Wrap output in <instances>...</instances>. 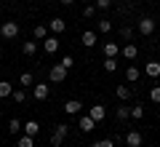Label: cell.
Masks as SVG:
<instances>
[{
	"label": "cell",
	"instance_id": "6da1fadb",
	"mask_svg": "<svg viewBox=\"0 0 160 147\" xmlns=\"http://www.w3.org/2000/svg\"><path fill=\"white\" fill-rule=\"evenodd\" d=\"M155 24H158V22H155L152 16H142V19L136 22V32L144 35V38H149V35L155 32Z\"/></svg>",
	"mask_w": 160,
	"mask_h": 147
},
{
	"label": "cell",
	"instance_id": "7a4b0ae2",
	"mask_svg": "<svg viewBox=\"0 0 160 147\" xmlns=\"http://www.w3.org/2000/svg\"><path fill=\"white\" fill-rule=\"evenodd\" d=\"M67 134H69V126L67 123H59L56 129H53V134H51V147H62L64 139H67Z\"/></svg>",
	"mask_w": 160,
	"mask_h": 147
},
{
	"label": "cell",
	"instance_id": "3957f363",
	"mask_svg": "<svg viewBox=\"0 0 160 147\" xmlns=\"http://www.w3.org/2000/svg\"><path fill=\"white\" fill-rule=\"evenodd\" d=\"M19 29H22V27H19L16 22H11V19L0 24V35H3L6 40H16V38H19Z\"/></svg>",
	"mask_w": 160,
	"mask_h": 147
},
{
	"label": "cell",
	"instance_id": "277c9868",
	"mask_svg": "<svg viewBox=\"0 0 160 147\" xmlns=\"http://www.w3.org/2000/svg\"><path fill=\"white\" fill-rule=\"evenodd\" d=\"M51 96V83H35L32 86V99L35 102H46Z\"/></svg>",
	"mask_w": 160,
	"mask_h": 147
},
{
	"label": "cell",
	"instance_id": "5b68a950",
	"mask_svg": "<svg viewBox=\"0 0 160 147\" xmlns=\"http://www.w3.org/2000/svg\"><path fill=\"white\" fill-rule=\"evenodd\" d=\"M69 75V70H64L62 64H53L51 70H48V83H64Z\"/></svg>",
	"mask_w": 160,
	"mask_h": 147
},
{
	"label": "cell",
	"instance_id": "8992f818",
	"mask_svg": "<svg viewBox=\"0 0 160 147\" xmlns=\"http://www.w3.org/2000/svg\"><path fill=\"white\" fill-rule=\"evenodd\" d=\"M80 43L86 45V48H93V45L99 43V32L96 29H86V32L80 35Z\"/></svg>",
	"mask_w": 160,
	"mask_h": 147
},
{
	"label": "cell",
	"instance_id": "52a82bcc",
	"mask_svg": "<svg viewBox=\"0 0 160 147\" xmlns=\"http://www.w3.org/2000/svg\"><path fill=\"white\" fill-rule=\"evenodd\" d=\"M64 29H67V22H64L62 16H53L51 22H48V32L51 35H62Z\"/></svg>",
	"mask_w": 160,
	"mask_h": 147
},
{
	"label": "cell",
	"instance_id": "ba28073f",
	"mask_svg": "<svg viewBox=\"0 0 160 147\" xmlns=\"http://www.w3.org/2000/svg\"><path fill=\"white\" fill-rule=\"evenodd\" d=\"M120 56L128 59V62H133V59L139 56V48H136L133 43H123V45H120Z\"/></svg>",
	"mask_w": 160,
	"mask_h": 147
},
{
	"label": "cell",
	"instance_id": "9c48e42d",
	"mask_svg": "<svg viewBox=\"0 0 160 147\" xmlns=\"http://www.w3.org/2000/svg\"><path fill=\"white\" fill-rule=\"evenodd\" d=\"M126 144H128V147H142V144H144L142 131H136V129H133V131H128V134H126Z\"/></svg>",
	"mask_w": 160,
	"mask_h": 147
},
{
	"label": "cell",
	"instance_id": "30bf717a",
	"mask_svg": "<svg viewBox=\"0 0 160 147\" xmlns=\"http://www.w3.org/2000/svg\"><path fill=\"white\" fill-rule=\"evenodd\" d=\"M62 110H64L67 115H80V110H83V102H80V99H67Z\"/></svg>",
	"mask_w": 160,
	"mask_h": 147
},
{
	"label": "cell",
	"instance_id": "8fae6325",
	"mask_svg": "<svg viewBox=\"0 0 160 147\" xmlns=\"http://www.w3.org/2000/svg\"><path fill=\"white\" fill-rule=\"evenodd\" d=\"M88 115H91L96 123H102V120L107 118V107H104V104H93V107H88Z\"/></svg>",
	"mask_w": 160,
	"mask_h": 147
},
{
	"label": "cell",
	"instance_id": "7c38bea8",
	"mask_svg": "<svg viewBox=\"0 0 160 147\" xmlns=\"http://www.w3.org/2000/svg\"><path fill=\"white\" fill-rule=\"evenodd\" d=\"M93 129H96V120H93L88 113H86V115H80V131H83V134H91Z\"/></svg>",
	"mask_w": 160,
	"mask_h": 147
},
{
	"label": "cell",
	"instance_id": "4fadbf2b",
	"mask_svg": "<svg viewBox=\"0 0 160 147\" xmlns=\"http://www.w3.org/2000/svg\"><path fill=\"white\" fill-rule=\"evenodd\" d=\"M43 48H46V54H56L59 51V35H48L43 40Z\"/></svg>",
	"mask_w": 160,
	"mask_h": 147
},
{
	"label": "cell",
	"instance_id": "5bb4252c",
	"mask_svg": "<svg viewBox=\"0 0 160 147\" xmlns=\"http://www.w3.org/2000/svg\"><path fill=\"white\" fill-rule=\"evenodd\" d=\"M48 35H51V32H48V24H35V29H32V38L38 40V43H43V40H46Z\"/></svg>",
	"mask_w": 160,
	"mask_h": 147
},
{
	"label": "cell",
	"instance_id": "9a60e30c",
	"mask_svg": "<svg viewBox=\"0 0 160 147\" xmlns=\"http://www.w3.org/2000/svg\"><path fill=\"white\" fill-rule=\"evenodd\" d=\"M144 75H147V78H160V62H147L144 64Z\"/></svg>",
	"mask_w": 160,
	"mask_h": 147
},
{
	"label": "cell",
	"instance_id": "2e32d148",
	"mask_svg": "<svg viewBox=\"0 0 160 147\" xmlns=\"http://www.w3.org/2000/svg\"><path fill=\"white\" fill-rule=\"evenodd\" d=\"M102 67H104V72H118V67H120V62H118V56H104V62H102Z\"/></svg>",
	"mask_w": 160,
	"mask_h": 147
},
{
	"label": "cell",
	"instance_id": "e0dca14e",
	"mask_svg": "<svg viewBox=\"0 0 160 147\" xmlns=\"http://www.w3.org/2000/svg\"><path fill=\"white\" fill-rule=\"evenodd\" d=\"M22 134L38 136V134H40V123H38V120H27V123H24V129H22Z\"/></svg>",
	"mask_w": 160,
	"mask_h": 147
},
{
	"label": "cell",
	"instance_id": "ac0fdd59",
	"mask_svg": "<svg viewBox=\"0 0 160 147\" xmlns=\"http://www.w3.org/2000/svg\"><path fill=\"white\" fill-rule=\"evenodd\" d=\"M22 54L24 56H35V54H38V40H27V43H22Z\"/></svg>",
	"mask_w": 160,
	"mask_h": 147
},
{
	"label": "cell",
	"instance_id": "d6986e66",
	"mask_svg": "<svg viewBox=\"0 0 160 147\" xmlns=\"http://www.w3.org/2000/svg\"><path fill=\"white\" fill-rule=\"evenodd\" d=\"M102 54H104V56H120V45L118 43H104L102 45Z\"/></svg>",
	"mask_w": 160,
	"mask_h": 147
},
{
	"label": "cell",
	"instance_id": "ffe728a7",
	"mask_svg": "<svg viewBox=\"0 0 160 147\" xmlns=\"http://www.w3.org/2000/svg\"><path fill=\"white\" fill-rule=\"evenodd\" d=\"M13 94V83L11 80H0V99H8Z\"/></svg>",
	"mask_w": 160,
	"mask_h": 147
},
{
	"label": "cell",
	"instance_id": "44dd1931",
	"mask_svg": "<svg viewBox=\"0 0 160 147\" xmlns=\"http://www.w3.org/2000/svg\"><path fill=\"white\" fill-rule=\"evenodd\" d=\"M22 129H24V123H22L19 118H11V120H8V134L16 136V134H22Z\"/></svg>",
	"mask_w": 160,
	"mask_h": 147
},
{
	"label": "cell",
	"instance_id": "7402d4cb",
	"mask_svg": "<svg viewBox=\"0 0 160 147\" xmlns=\"http://www.w3.org/2000/svg\"><path fill=\"white\" fill-rule=\"evenodd\" d=\"M139 78H142V70H139V67H133V64H131V67L126 70V80H128V83H136Z\"/></svg>",
	"mask_w": 160,
	"mask_h": 147
},
{
	"label": "cell",
	"instance_id": "603a6c76",
	"mask_svg": "<svg viewBox=\"0 0 160 147\" xmlns=\"http://www.w3.org/2000/svg\"><path fill=\"white\" fill-rule=\"evenodd\" d=\"M96 32H99V35H109V32H112V22H109V19L96 22Z\"/></svg>",
	"mask_w": 160,
	"mask_h": 147
},
{
	"label": "cell",
	"instance_id": "cb8c5ba5",
	"mask_svg": "<svg viewBox=\"0 0 160 147\" xmlns=\"http://www.w3.org/2000/svg\"><path fill=\"white\" fill-rule=\"evenodd\" d=\"M19 86H22V88L35 86V75H32V72H22V75H19Z\"/></svg>",
	"mask_w": 160,
	"mask_h": 147
},
{
	"label": "cell",
	"instance_id": "d4e9b609",
	"mask_svg": "<svg viewBox=\"0 0 160 147\" xmlns=\"http://www.w3.org/2000/svg\"><path fill=\"white\" fill-rule=\"evenodd\" d=\"M115 96H118L120 102H128V99H131V88H128V86H118V88H115Z\"/></svg>",
	"mask_w": 160,
	"mask_h": 147
},
{
	"label": "cell",
	"instance_id": "484cf974",
	"mask_svg": "<svg viewBox=\"0 0 160 147\" xmlns=\"http://www.w3.org/2000/svg\"><path fill=\"white\" fill-rule=\"evenodd\" d=\"M115 118H118V120H128V118H131V107H126V102H123L118 110H115Z\"/></svg>",
	"mask_w": 160,
	"mask_h": 147
},
{
	"label": "cell",
	"instance_id": "4316f807",
	"mask_svg": "<svg viewBox=\"0 0 160 147\" xmlns=\"http://www.w3.org/2000/svg\"><path fill=\"white\" fill-rule=\"evenodd\" d=\"M11 99H13L16 104H24V102H27V91H24V88H13Z\"/></svg>",
	"mask_w": 160,
	"mask_h": 147
},
{
	"label": "cell",
	"instance_id": "83f0119b",
	"mask_svg": "<svg viewBox=\"0 0 160 147\" xmlns=\"http://www.w3.org/2000/svg\"><path fill=\"white\" fill-rule=\"evenodd\" d=\"M16 147H35V136H27V134H22L16 139Z\"/></svg>",
	"mask_w": 160,
	"mask_h": 147
},
{
	"label": "cell",
	"instance_id": "f1b7e54d",
	"mask_svg": "<svg viewBox=\"0 0 160 147\" xmlns=\"http://www.w3.org/2000/svg\"><path fill=\"white\" fill-rule=\"evenodd\" d=\"M120 38L126 40V43H131V38H133V27L131 24H123V27H120Z\"/></svg>",
	"mask_w": 160,
	"mask_h": 147
},
{
	"label": "cell",
	"instance_id": "f546056e",
	"mask_svg": "<svg viewBox=\"0 0 160 147\" xmlns=\"http://www.w3.org/2000/svg\"><path fill=\"white\" fill-rule=\"evenodd\" d=\"M131 118L133 120H142L144 118V107H142V104H133V107H131Z\"/></svg>",
	"mask_w": 160,
	"mask_h": 147
},
{
	"label": "cell",
	"instance_id": "4dcf8cb0",
	"mask_svg": "<svg viewBox=\"0 0 160 147\" xmlns=\"http://www.w3.org/2000/svg\"><path fill=\"white\" fill-rule=\"evenodd\" d=\"M93 6H96V11H107V8H112V0H93Z\"/></svg>",
	"mask_w": 160,
	"mask_h": 147
},
{
	"label": "cell",
	"instance_id": "1f68e13d",
	"mask_svg": "<svg viewBox=\"0 0 160 147\" xmlns=\"http://www.w3.org/2000/svg\"><path fill=\"white\" fill-rule=\"evenodd\" d=\"M88 147H115V139H99V142H91Z\"/></svg>",
	"mask_w": 160,
	"mask_h": 147
},
{
	"label": "cell",
	"instance_id": "d6a6232c",
	"mask_svg": "<svg viewBox=\"0 0 160 147\" xmlns=\"http://www.w3.org/2000/svg\"><path fill=\"white\" fill-rule=\"evenodd\" d=\"M149 102L160 104V86H152V91H149Z\"/></svg>",
	"mask_w": 160,
	"mask_h": 147
},
{
	"label": "cell",
	"instance_id": "836d02e7",
	"mask_svg": "<svg viewBox=\"0 0 160 147\" xmlns=\"http://www.w3.org/2000/svg\"><path fill=\"white\" fill-rule=\"evenodd\" d=\"M59 64H62L64 70H72V67H75V59H72V56L67 54V56H62V62H59Z\"/></svg>",
	"mask_w": 160,
	"mask_h": 147
},
{
	"label": "cell",
	"instance_id": "e575fe53",
	"mask_svg": "<svg viewBox=\"0 0 160 147\" xmlns=\"http://www.w3.org/2000/svg\"><path fill=\"white\" fill-rule=\"evenodd\" d=\"M83 16H86V19H93V16H96V6H91V3H88V6L83 8Z\"/></svg>",
	"mask_w": 160,
	"mask_h": 147
},
{
	"label": "cell",
	"instance_id": "d590c367",
	"mask_svg": "<svg viewBox=\"0 0 160 147\" xmlns=\"http://www.w3.org/2000/svg\"><path fill=\"white\" fill-rule=\"evenodd\" d=\"M59 3H62V6H72L75 0H59Z\"/></svg>",
	"mask_w": 160,
	"mask_h": 147
},
{
	"label": "cell",
	"instance_id": "8d00e7d4",
	"mask_svg": "<svg viewBox=\"0 0 160 147\" xmlns=\"http://www.w3.org/2000/svg\"><path fill=\"white\" fill-rule=\"evenodd\" d=\"M80 3H91V0H80Z\"/></svg>",
	"mask_w": 160,
	"mask_h": 147
},
{
	"label": "cell",
	"instance_id": "74e56055",
	"mask_svg": "<svg viewBox=\"0 0 160 147\" xmlns=\"http://www.w3.org/2000/svg\"><path fill=\"white\" fill-rule=\"evenodd\" d=\"M158 48H160V38H158Z\"/></svg>",
	"mask_w": 160,
	"mask_h": 147
},
{
	"label": "cell",
	"instance_id": "f35d334b",
	"mask_svg": "<svg viewBox=\"0 0 160 147\" xmlns=\"http://www.w3.org/2000/svg\"><path fill=\"white\" fill-rule=\"evenodd\" d=\"M0 54H3V45H0Z\"/></svg>",
	"mask_w": 160,
	"mask_h": 147
},
{
	"label": "cell",
	"instance_id": "ab89813d",
	"mask_svg": "<svg viewBox=\"0 0 160 147\" xmlns=\"http://www.w3.org/2000/svg\"><path fill=\"white\" fill-rule=\"evenodd\" d=\"M0 3H3V0H0Z\"/></svg>",
	"mask_w": 160,
	"mask_h": 147
}]
</instances>
